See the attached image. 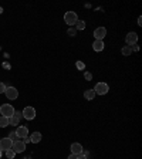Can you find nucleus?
<instances>
[{
	"label": "nucleus",
	"instance_id": "nucleus-25",
	"mask_svg": "<svg viewBox=\"0 0 142 159\" xmlns=\"http://www.w3.org/2000/svg\"><path fill=\"white\" fill-rule=\"evenodd\" d=\"M6 88H7V87H6V85H4V84H3V83H0V94H3V93H4V91H6Z\"/></svg>",
	"mask_w": 142,
	"mask_h": 159
},
{
	"label": "nucleus",
	"instance_id": "nucleus-3",
	"mask_svg": "<svg viewBox=\"0 0 142 159\" xmlns=\"http://www.w3.org/2000/svg\"><path fill=\"white\" fill-rule=\"evenodd\" d=\"M108 89H109L108 84H105V83H98L95 87H94V93H95V94H99V95H105V94L108 93Z\"/></svg>",
	"mask_w": 142,
	"mask_h": 159
},
{
	"label": "nucleus",
	"instance_id": "nucleus-9",
	"mask_svg": "<svg viewBox=\"0 0 142 159\" xmlns=\"http://www.w3.org/2000/svg\"><path fill=\"white\" fill-rule=\"evenodd\" d=\"M4 94H6V97L9 99H16L17 97H19V91H17L14 87H7L6 91H4Z\"/></svg>",
	"mask_w": 142,
	"mask_h": 159
},
{
	"label": "nucleus",
	"instance_id": "nucleus-20",
	"mask_svg": "<svg viewBox=\"0 0 142 159\" xmlns=\"http://www.w3.org/2000/svg\"><path fill=\"white\" fill-rule=\"evenodd\" d=\"M9 138L11 139V141H19V136H17V134H16V131H13V132H10V135H9Z\"/></svg>",
	"mask_w": 142,
	"mask_h": 159
},
{
	"label": "nucleus",
	"instance_id": "nucleus-5",
	"mask_svg": "<svg viewBox=\"0 0 142 159\" xmlns=\"http://www.w3.org/2000/svg\"><path fill=\"white\" fill-rule=\"evenodd\" d=\"M11 149L14 151V153H21L26 151V143L21 141V139H19V141H14L13 145H11Z\"/></svg>",
	"mask_w": 142,
	"mask_h": 159
},
{
	"label": "nucleus",
	"instance_id": "nucleus-28",
	"mask_svg": "<svg viewBox=\"0 0 142 159\" xmlns=\"http://www.w3.org/2000/svg\"><path fill=\"white\" fill-rule=\"evenodd\" d=\"M68 159H78V155H74V153H71V155L68 156Z\"/></svg>",
	"mask_w": 142,
	"mask_h": 159
},
{
	"label": "nucleus",
	"instance_id": "nucleus-22",
	"mask_svg": "<svg viewBox=\"0 0 142 159\" xmlns=\"http://www.w3.org/2000/svg\"><path fill=\"white\" fill-rule=\"evenodd\" d=\"M13 116H14V118H16V119H19V121H20V119L23 118V114L20 112V111H14V114H13Z\"/></svg>",
	"mask_w": 142,
	"mask_h": 159
},
{
	"label": "nucleus",
	"instance_id": "nucleus-23",
	"mask_svg": "<svg viewBox=\"0 0 142 159\" xmlns=\"http://www.w3.org/2000/svg\"><path fill=\"white\" fill-rule=\"evenodd\" d=\"M78 159H88V152H87V151H83V153L78 155Z\"/></svg>",
	"mask_w": 142,
	"mask_h": 159
},
{
	"label": "nucleus",
	"instance_id": "nucleus-30",
	"mask_svg": "<svg viewBox=\"0 0 142 159\" xmlns=\"http://www.w3.org/2000/svg\"><path fill=\"white\" fill-rule=\"evenodd\" d=\"M2 13H3V9H2V7H0V14H2Z\"/></svg>",
	"mask_w": 142,
	"mask_h": 159
},
{
	"label": "nucleus",
	"instance_id": "nucleus-24",
	"mask_svg": "<svg viewBox=\"0 0 142 159\" xmlns=\"http://www.w3.org/2000/svg\"><path fill=\"white\" fill-rule=\"evenodd\" d=\"M84 78H85L87 81H91V80H93V74H91V73H85V74H84Z\"/></svg>",
	"mask_w": 142,
	"mask_h": 159
},
{
	"label": "nucleus",
	"instance_id": "nucleus-8",
	"mask_svg": "<svg viewBox=\"0 0 142 159\" xmlns=\"http://www.w3.org/2000/svg\"><path fill=\"white\" fill-rule=\"evenodd\" d=\"M105 36H107V29L105 27H98V29L94 30V37H95V40L103 41Z\"/></svg>",
	"mask_w": 142,
	"mask_h": 159
},
{
	"label": "nucleus",
	"instance_id": "nucleus-29",
	"mask_svg": "<svg viewBox=\"0 0 142 159\" xmlns=\"http://www.w3.org/2000/svg\"><path fill=\"white\" fill-rule=\"evenodd\" d=\"M131 48H132L134 51H138V50H139V47L136 46V44H134V46H131Z\"/></svg>",
	"mask_w": 142,
	"mask_h": 159
},
{
	"label": "nucleus",
	"instance_id": "nucleus-4",
	"mask_svg": "<svg viewBox=\"0 0 142 159\" xmlns=\"http://www.w3.org/2000/svg\"><path fill=\"white\" fill-rule=\"evenodd\" d=\"M21 114H23V118H26L27 121H31V119L36 118V109L33 107H26Z\"/></svg>",
	"mask_w": 142,
	"mask_h": 159
},
{
	"label": "nucleus",
	"instance_id": "nucleus-21",
	"mask_svg": "<svg viewBox=\"0 0 142 159\" xmlns=\"http://www.w3.org/2000/svg\"><path fill=\"white\" fill-rule=\"evenodd\" d=\"M76 67H77L78 70H84V68H85V64H84L83 61H77V63H76Z\"/></svg>",
	"mask_w": 142,
	"mask_h": 159
},
{
	"label": "nucleus",
	"instance_id": "nucleus-26",
	"mask_svg": "<svg viewBox=\"0 0 142 159\" xmlns=\"http://www.w3.org/2000/svg\"><path fill=\"white\" fill-rule=\"evenodd\" d=\"M68 34H70L71 37L76 36V34H77V30H76V29H70V30H68Z\"/></svg>",
	"mask_w": 142,
	"mask_h": 159
},
{
	"label": "nucleus",
	"instance_id": "nucleus-1",
	"mask_svg": "<svg viewBox=\"0 0 142 159\" xmlns=\"http://www.w3.org/2000/svg\"><path fill=\"white\" fill-rule=\"evenodd\" d=\"M0 114H2V116L11 118V116H13V114H14L13 105H10V104H3V105L0 107Z\"/></svg>",
	"mask_w": 142,
	"mask_h": 159
},
{
	"label": "nucleus",
	"instance_id": "nucleus-10",
	"mask_svg": "<svg viewBox=\"0 0 142 159\" xmlns=\"http://www.w3.org/2000/svg\"><path fill=\"white\" fill-rule=\"evenodd\" d=\"M16 134H17V136H19V139H23V138H26V136H29V129H27V126L19 125L16 129Z\"/></svg>",
	"mask_w": 142,
	"mask_h": 159
},
{
	"label": "nucleus",
	"instance_id": "nucleus-18",
	"mask_svg": "<svg viewBox=\"0 0 142 159\" xmlns=\"http://www.w3.org/2000/svg\"><path fill=\"white\" fill-rule=\"evenodd\" d=\"M14 156H16V153H14L13 149H7V151H6V158L7 159H13Z\"/></svg>",
	"mask_w": 142,
	"mask_h": 159
},
{
	"label": "nucleus",
	"instance_id": "nucleus-31",
	"mask_svg": "<svg viewBox=\"0 0 142 159\" xmlns=\"http://www.w3.org/2000/svg\"><path fill=\"white\" fill-rule=\"evenodd\" d=\"M2 155H3V151H0V158H2Z\"/></svg>",
	"mask_w": 142,
	"mask_h": 159
},
{
	"label": "nucleus",
	"instance_id": "nucleus-16",
	"mask_svg": "<svg viewBox=\"0 0 142 159\" xmlns=\"http://www.w3.org/2000/svg\"><path fill=\"white\" fill-rule=\"evenodd\" d=\"M121 51H122L124 56H131V53H132V48H131L129 46H125V47H122V50H121Z\"/></svg>",
	"mask_w": 142,
	"mask_h": 159
},
{
	"label": "nucleus",
	"instance_id": "nucleus-19",
	"mask_svg": "<svg viewBox=\"0 0 142 159\" xmlns=\"http://www.w3.org/2000/svg\"><path fill=\"white\" fill-rule=\"evenodd\" d=\"M19 119H16L14 116H11V118H9V125H19Z\"/></svg>",
	"mask_w": 142,
	"mask_h": 159
},
{
	"label": "nucleus",
	"instance_id": "nucleus-14",
	"mask_svg": "<svg viewBox=\"0 0 142 159\" xmlns=\"http://www.w3.org/2000/svg\"><path fill=\"white\" fill-rule=\"evenodd\" d=\"M95 95L97 94L94 93V89H87V91H84V98L85 99H94Z\"/></svg>",
	"mask_w": 142,
	"mask_h": 159
},
{
	"label": "nucleus",
	"instance_id": "nucleus-27",
	"mask_svg": "<svg viewBox=\"0 0 142 159\" xmlns=\"http://www.w3.org/2000/svg\"><path fill=\"white\" fill-rule=\"evenodd\" d=\"M21 141H23L24 143H29V142H31V141H30V136H26V138H23V139H21Z\"/></svg>",
	"mask_w": 142,
	"mask_h": 159
},
{
	"label": "nucleus",
	"instance_id": "nucleus-13",
	"mask_svg": "<svg viewBox=\"0 0 142 159\" xmlns=\"http://www.w3.org/2000/svg\"><path fill=\"white\" fill-rule=\"evenodd\" d=\"M30 141H31V143H39L40 141H41V134L40 132H33L31 134V136H30Z\"/></svg>",
	"mask_w": 142,
	"mask_h": 159
},
{
	"label": "nucleus",
	"instance_id": "nucleus-6",
	"mask_svg": "<svg viewBox=\"0 0 142 159\" xmlns=\"http://www.w3.org/2000/svg\"><path fill=\"white\" fill-rule=\"evenodd\" d=\"M125 41H126V44H128L129 47L134 46V44H136V41H138V34H136L135 31L128 33L126 34V37H125Z\"/></svg>",
	"mask_w": 142,
	"mask_h": 159
},
{
	"label": "nucleus",
	"instance_id": "nucleus-12",
	"mask_svg": "<svg viewBox=\"0 0 142 159\" xmlns=\"http://www.w3.org/2000/svg\"><path fill=\"white\" fill-rule=\"evenodd\" d=\"M104 43L103 41H99V40H95L93 43V48H94V51H97V53H99V51H103L104 50Z\"/></svg>",
	"mask_w": 142,
	"mask_h": 159
},
{
	"label": "nucleus",
	"instance_id": "nucleus-11",
	"mask_svg": "<svg viewBox=\"0 0 142 159\" xmlns=\"http://www.w3.org/2000/svg\"><path fill=\"white\" fill-rule=\"evenodd\" d=\"M83 145L81 143H78V142H74V143H71V152L74 153V155H80V153H83Z\"/></svg>",
	"mask_w": 142,
	"mask_h": 159
},
{
	"label": "nucleus",
	"instance_id": "nucleus-2",
	"mask_svg": "<svg viewBox=\"0 0 142 159\" xmlns=\"http://www.w3.org/2000/svg\"><path fill=\"white\" fill-rule=\"evenodd\" d=\"M64 21H66L68 26H74V24L78 21L77 13H76V11H67V13L64 14Z\"/></svg>",
	"mask_w": 142,
	"mask_h": 159
},
{
	"label": "nucleus",
	"instance_id": "nucleus-17",
	"mask_svg": "<svg viewBox=\"0 0 142 159\" xmlns=\"http://www.w3.org/2000/svg\"><path fill=\"white\" fill-rule=\"evenodd\" d=\"M76 26H77V30H84V29H85V21L78 20V21L76 23Z\"/></svg>",
	"mask_w": 142,
	"mask_h": 159
},
{
	"label": "nucleus",
	"instance_id": "nucleus-15",
	"mask_svg": "<svg viewBox=\"0 0 142 159\" xmlns=\"http://www.w3.org/2000/svg\"><path fill=\"white\" fill-rule=\"evenodd\" d=\"M9 125V118L6 116H0V128H6Z\"/></svg>",
	"mask_w": 142,
	"mask_h": 159
},
{
	"label": "nucleus",
	"instance_id": "nucleus-7",
	"mask_svg": "<svg viewBox=\"0 0 142 159\" xmlns=\"http://www.w3.org/2000/svg\"><path fill=\"white\" fill-rule=\"evenodd\" d=\"M11 145H13V141L10 138L0 139V151H4V152H6L7 149H11Z\"/></svg>",
	"mask_w": 142,
	"mask_h": 159
}]
</instances>
